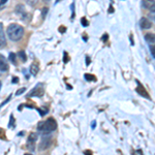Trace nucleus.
I'll list each match as a JSON object with an SVG mask.
<instances>
[{
    "label": "nucleus",
    "mask_w": 155,
    "mask_h": 155,
    "mask_svg": "<svg viewBox=\"0 0 155 155\" xmlns=\"http://www.w3.org/2000/svg\"><path fill=\"white\" fill-rule=\"evenodd\" d=\"M7 35L12 41H18L24 35V28L18 24H11L7 27Z\"/></svg>",
    "instance_id": "nucleus-1"
},
{
    "label": "nucleus",
    "mask_w": 155,
    "mask_h": 155,
    "mask_svg": "<svg viewBox=\"0 0 155 155\" xmlns=\"http://www.w3.org/2000/svg\"><path fill=\"white\" fill-rule=\"evenodd\" d=\"M57 128V122L55 121V119L50 118L46 121L39 122L37 125V129L38 131H41V134H50V132L54 131Z\"/></svg>",
    "instance_id": "nucleus-2"
},
{
    "label": "nucleus",
    "mask_w": 155,
    "mask_h": 155,
    "mask_svg": "<svg viewBox=\"0 0 155 155\" xmlns=\"http://www.w3.org/2000/svg\"><path fill=\"white\" fill-rule=\"evenodd\" d=\"M36 140H37V136L35 134H31L29 136L28 140H27V143H28L27 147H28L31 151H33V150H34V143H35Z\"/></svg>",
    "instance_id": "nucleus-3"
},
{
    "label": "nucleus",
    "mask_w": 155,
    "mask_h": 155,
    "mask_svg": "<svg viewBox=\"0 0 155 155\" xmlns=\"http://www.w3.org/2000/svg\"><path fill=\"white\" fill-rule=\"evenodd\" d=\"M137 85H139V86L137 87V93L140 94V95H142V96H144V97H146V98H149L150 99V96H149V94H148V92L146 91V89L144 88V86L143 85H141L139 83V82H137Z\"/></svg>",
    "instance_id": "nucleus-4"
},
{
    "label": "nucleus",
    "mask_w": 155,
    "mask_h": 155,
    "mask_svg": "<svg viewBox=\"0 0 155 155\" xmlns=\"http://www.w3.org/2000/svg\"><path fill=\"white\" fill-rule=\"evenodd\" d=\"M0 71H8V64L5 59V57L3 55L0 54Z\"/></svg>",
    "instance_id": "nucleus-5"
},
{
    "label": "nucleus",
    "mask_w": 155,
    "mask_h": 155,
    "mask_svg": "<svg viewBox=\"0 0 155 155\" xmlns=\"http://www.w3.org/2000/svg\"><path fill=\"white\" fill-rule=\"evenodd\" d=\"M140 26H141L142 29H149L152 27V23L151 21L146 18H142L140 20Z\"/></svg>",
    "instance_id": "nucleus-6"
},
{
    "label": "nucleus",
    "mask_w": 155,
    "mask_h": 155,
    "mask_svg": "<svg viewBox=\"0 0 155 155\" xmlns=\"http://www.w3.org/2000/svg\"><path fill=\"white\" fill-rule=\"evenodd\" d=\"M5 45H6V38H5V35H4L2 25L0 24V49L4 48V47H5Z\"/></svg>",
    "instance_id": "nucleus-7"
},
{
    "label": "nucleus",
    "mask_w": 155,
    "mask_h": 155,
    "mask_svg": "<svg viewBox=\"0 0 155 155\" xmlns=\"http://www.w3.org/2000/svg\"><path fill=\"white\" fill-rule=\"evenodd\" d=\"M145 39L148 42H150V44H153V42H155V34L154 33L146 34V35H145Z\"/></svg>",
    "instance_id": "nucleus-8"
},
{
    "label": "nucleus",
    "mask_w": 155,
    "mask_h": 155,
    "mask_svg": "<svg viewBox=\"0 0 155 155\" xmlns=\"http://www.w3.org/2000/svg\"><path fill=\"white\" fill-rule=\"evenodd\" d=\"M50 140H46V139H44L42 140V142H41V146H39V148H41V150L42 149H47L48 147L50 146Z\"/></svg>",
    "instance_id": "nucleus-9"
},
{
    "label": "nucleus",
    "mask_w": 155,
    "mask_h": 155,
    "mask_svg": "<svg viewBox=\"0 0 155 155\" xmlns=\"http://www.w3.org/2000/svg\"><path fill=\"white\" fill-rule=\"evenodd\" d=\"M30 72H31L33 76H35L37 72H38V66H37V64H32L31 67H30Z\"/></svg>",
    "instance_id": "nucleus-10"
},
{
    "label": "nucleus",
    "mask_w": 155,
    "mask_h": 155,
    "mask_svg": "<svg viewBox=\"0 0 155 155\" xmlns=\"http://www.w3.org/2000/svg\"><path fill=\"white\" fill-rule=\"evenodd\" d=\"M84 77H85V79H86V81H96L95 77L92 76V74H85Z\"/></svg>",
    "instance_id": "nucleus-11"
},
{
    "label": "nucleus",
    "mask_w": 155,
    "mask_h": 155,
    "mask_svg": "<svg viewBox=\"0 0 155 155\" xmlns=\"http://www.w3.org/2000/svg\"><path fill=\"white\" fill-rule=\"evenodd\" d=\"M15 57H16V55H15L14 53L9 54V60L12 62V64H16V59H15Z\"/></svg>",
    "instance_id": "nucleus-12"
},
{
    "label": "nucleus",
    "mask_w": 155,
    "mask_h": 155,
    "mask_svg": "<svg viewBox=\"0 0 155 155\" xmlns=\"http://www.w3.org/2000/svg\"><path fill=\"white\" fill-rule=\"evenodd\" d=\"M19 56H20V58L22 59V61H26V55H25V52H20L19 53Z\"/></svg>",
    "instance_id": "nucleus-13"
},
{
    "label": "nucleus",
    "mask_w": 155,
    "mask_h": 155,
    "mask_svg": "<svg viewBox=\"0 0 155 155\" xmlns=\"http://www.w3.org/2000/svg\"><path fill=\"white\" fill-rule=\"evenodd\" d=\"M150 52H151L152 57L155 58V45H153V46H150Z\"/></svg>",
    "instance_id": "nucleus-14"
},
{
    "label": "nucleus",
    "mask_w": 155,
    "mask_h": 155,
    "mask_svg": "<svg viewBox=\"0 0 155 155\" xmlns=\"http://www.w3.org/2000/svg\"><path fill=\"white\" fill-rule=\"evenodd\" d=\"M26 2L29 5H35L37 2H38V0H26Z\"/></svg>",
    "instance_id": "nucleus-15"
},
{
    "label": "nucleus",
    "mask_w": 155,
    "mask_h": 155,
    "mask_svg": "<svg viewBox=\"0 0 155 155\" xmlns=\"http://www.w3.org/2000/svg\"><path fill=\"white\" fill-rule=\"evenodd\" d=\"M14 122H15L14 116H12V115H11V122L8 123V127H12V126H14Z\"/></svg>",
    "instance_id": "nucleus-16"
},
{
    "label": "nucleus",
    "mask_w": 155,
    "mask_h": 155,
    "mask_svg": "<svg viewBox=\"0 0 155 155\" xmlns=\"http://www.w3.org/2000/svg\"><path fill=\"white\" fill-rule=\"evenodd\" d=\"M82 25H83V26H85V27H86V26H88V22H87V20H86V18H82Z\"/></svg>",
    "instance_id": "nucleus-17"
},
{
    "label": "nucleus",
    "mask_w": 155,
    "mask_h": 155,
    "mask_svg": "<svg viewBox=\"0 0 155 155\" xmlns=\"http://www.w3.org/2000/svg\"><path fill=\"white\" fill-rule=\"evenodd\" d=\"M25 90H26V89H25V88H21V89H19L18 90V91H17V95H21V94L22 93H24V92H25Z\"/></svg>",
    "instance_id": "nucleus-18"
},
{
    "label": "nucleus",
    "mask_w": 155,
    "mask_h": 155,
    "mask_svg": "<svg viewBox=\"0 0 155 155\" xmlns=\"http://www.w3.org/2000/svg\"><path fill=\"white\" fill-rule=\"evenodd\" d=\"M149 9L152 12H155V3H152L151 5L149 6Z\"/></svg>",
    "instance_id": "nucleus-19"
},
{
    "label": "nucleus",
    "mask_w": 155,
    "mask_h": 155,
    "mask_svg": "<svg viewBox=\"0 0 155 155\" xmlns=\"http://www.w3.org/2000/svg\"><path fill=\"white\" fill-rule=\"evenodd\" d=\"M7 0H0V5H3V4L6 3Z\"/></svg>",
    "instance_id": "nucleus-20"
},
{
    "label": "nucleus",
    "mask_w": 155,
    "mask_h": 155,
    "mask_svg": "<svg viewBox=\"0 0 155 155\" xmlns=\"http://www.w3.org/2000/svg\"><path fill=\"white\" fill-rule=\"evenodd\" d=\"M86 64H87V65H89V64H90V58L88 56L86 57Z\"/></svg>",
    "instance_id": "nucleus-21"
},
{
    "label": "nucleus",
    "mask_w": 155,
    "mask_h": 155,
    "mask_svg": "<svg viewBox=\"0 0 155 155\" xmlns=\"http://www.w3.org/2000/svg\"><path fill=\"white\" fill-rule=\"evenodd\" d=\"M19 82V80H18V78H15L14 80H12V83H18Z\"/></svg>",
    "instance_id": "nucleus-22"
},
{
    "label": "nucleus",
    "mask_w": 155,
    "mask_h": 155,
    "mask_svg": "<svg viewBox=\"0 0 155 155\" xmlns=\"http://www.w3.org/2000/svg\"><path fill=\"white\" fill-rule=\"evenodd\" d=\"M107 34H104V37H102V41H107Z\"/></svg>",
    "instance_id": "nucleus-23"
},
{
    "label": "nucleus",
    "mask_w": 155,
    "mask_h": 155,
    "mask_svg": "<svg viewBox=\"0 0 155 155\" xmlns=\"http://www.w3.org/2000/svg\"><path fill=\"white\" fill-rule=\"evenodd\" d=\"M64 27L63 26H61V27H60V31H61V32H64Z\"/></svg>",
    "instance_id": "nucleus-24"
},
{
    "label": "nucleus",
    "mask_w": 155,
    "mask_h": 155,
    "mask_svg": "<svg viewBox=\"0 0 155 155\" xmlns=\"http://www.w3.org/2000/svg\"><path fill=\"white\" fill-rule=\"evenodd\" d=\"M94 127H95V121L92 122V128H94Z\"/></svg>",
    "instance_id": "nucleus-25"
},
{
    "label": "nucleus",
    "mask_w": 155,
    "mask_h": 155,
    "mask_svg": "<svg viewBox=\"0 0 155 155\" xmlns=\"http://www.w3.org/2000/svg\"><path fill=\"white\" fill-rule=\"evenodd\" d=\"M150 1H153V2H155V0H150Z\"/></svg>",
    "instance_id": "nucleus-26"
},
{
    "label": "nucleus",
    "mask_w": 155,
    "mask_h": 155,
    "mask_svg": "<svg viewBox=\"0 0 155 155\" xmlns=\"http://www.w3.org/2000/svg\"><path fill=\"white\" fill-rule=\"evenodd\" d=\"M0 88H1V83H0Z\"/></svg>",
    "instance_id": "nucleus-27"
},
{
    "label": "nucleus",
    "mask_w": 155,
    "mask_h": 155,
    "mask_svg": "<svg viewBox=\"0 0 155 155\" xmlns=\"http://www.w3.org/2000/svg\"><path fill=\"white\" fill-rule=\"evenodd\" d=\"M25 155H30V154H25Z\"/></svg>",
    "instance_id": "nucleus-28"
}]
</instances>
